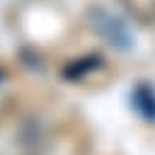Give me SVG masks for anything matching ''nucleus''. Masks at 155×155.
I'll return each instance as SVG.
<instances>
[{
	"label": "nucleus",
	"mask_w": 155,
	"mask_h": 155,
	"mask_svg": "<svg viewBox=\"0 0 155 155\" xmlns=\"http://www.w3.org/2000/svg\"><path fill=\"white\" fill-rule=\"evenodd\" d=\"M131 107L143 121H155V87L148 82H138L131 90Z\"/></svg>",
	"instance_id": "obj_2"
},
{
	"label": "nucleus",
	"mask_w": 155,
	"mask_h": 155,
	"mask_svg": "<svg viewBox=\"0 0 155 155\" xmlns=\"http://www.w3.org/2000/svg\"><path fill=\"white\" fill-rule=\"evenodd\" d=\"M2 78H5V73H2V70H0V82H2Z\"/></svg>",
	"instance_id": "obj_4"
},
{
	"label": "nucleus",
	"mask_w": 155,
	"mask_h": 155,
	"mask_svg": "<svg viewBox=\"0 0 155 155\" xmlns=\"http://www.w3.org/2000/svg\"><path fill=\"white\" fill-rule=\"evenodd\" d=\"M90 19H92V29H94L109 46H114V48H119V51H128V48L133 46V36H131L126 22H121L116 15L97 7V10L90 12Z\"/></svg>",
	"instance_id": "obj_1"
},
{
	"label": "nucleus",
	"mask_w": 155,
	"mask_h": 155,
	"mask_svg": "<svg viewBox=\"0 0 155 155\" xmlns=\"http://www.w3.org/2000/svg\"><path fill=\"white\" fill-rule=\"evenodd\" d=\"M102 68V58L99 56H85V58H75L70 61L65 68H63V78L75 82V80H82L85 75H90L92 70Z\"/></svg>",
	"instance_id": "obj_3"
}]
</instances>
